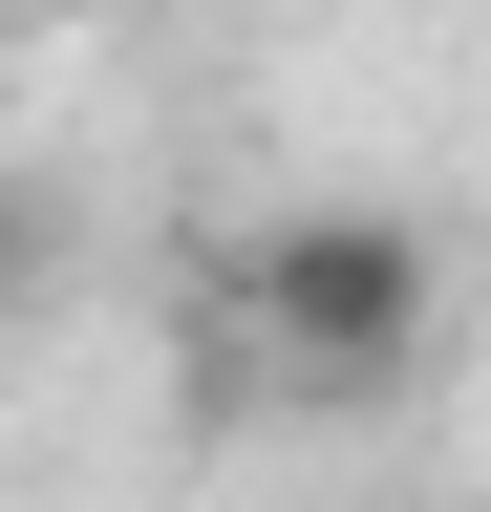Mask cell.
Returning a JSON list of instances; mask_svg holds the SVG:
<instances>
[{
	"instance_id": "obj_1",
	"label": "cell",
	"mask_w": 491,
	"mask_h": 512,
	"mask_svg": "<svg viewBox=\"0 0 491 512\" xmlns=\"http://www.w3.org/2000/svg\"><path fill=\"white\" fill-rule=\"evenodd\" d=\"M235 342H257L278 406H406L427 342H449V256H427V214H385V192H299V214H257L214 256Z\"/></svg>"
},
{
	"instance_id": "obj_2",
	"label": "cell",
	"mask_w": 491,
	"mask_h": 512,
	"mask_svg": "<svg viewBox=\"0 0 491 512\" xmlns=\"http://www.w3.org/2000/svg\"><path fill=\"white\" fill-rule=\"evenodd\" d=\"M65 192H43V171H0V320H43V299H65Z\"/></svg>"
},
{
	"instance_id": "obj_3",
	"label": "cell",
	"mask_w": 491,
	"mask_h": 512,
	"mask_svg": "<svg viewBox=\"0 0 491 512\" xmlns=\"http://www.w3.org/2000/svg\"><path fill=\"white\" fill-rule=\"evenodd\" d=\"M43 22H129V0H43Z\"/></svg>"
}]
</instances>
